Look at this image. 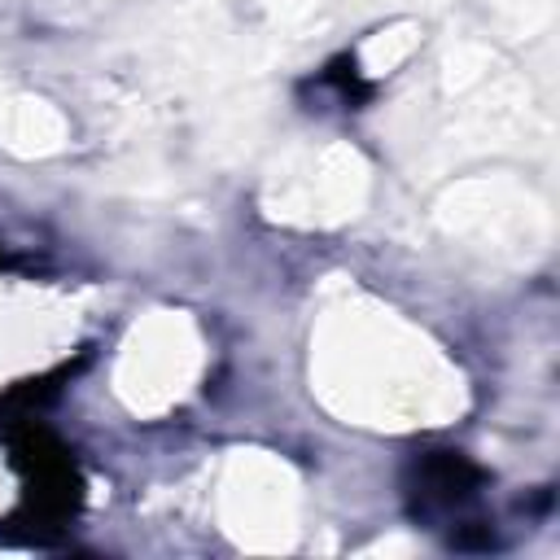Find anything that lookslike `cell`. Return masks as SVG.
<instances>
[{
    "mask_svg": "<svg viewBox=\"0 0 560 560\" xmlns=\"http://www.w3.org/2000/svg\"><path fill=\"white\" fill-rule=\"evenodd\" d=\"M13 468L22 472L26 503L39 512V521H61L79 508V472L74 459L35 424H26L13 438Z\"/></svg>",
    "mask_w": 560,
    "mask_h": 560,
    "instance_id": "6da1fadb",
    "label": "cell"
},
{
    "mask_svg": "<svg viewBox=\"0 0 560 560\" xmlns=\"http://www.w3.org/2000/svg\"><path fill=\"white\" fill-rule=\"evenodd\" d=\"M477 486H481V468L468 464L459 451H429L411 464V499H416V512L424 516L455 512L477 494Z\"/></svg>",
    "mask_w": 560,
    "mask_h": 560,
    "instance_id": "7a4b0ae2",
    "label": "cell"
},
{
    "mask_svg": "<svg viewBox=\"0 0 560 560\" xmlns=\"http://www.w3.org/2000/svg\"><path fill=\"white\" fill-rule=\"evenodd\" d=\"M324 83H332L337 88V96L346 101V105H363L368 101V83L359 79V66H354V57H337L328 70H324Z\"/></svg>",
    "mask_w": 560,
    "mask_h": 560,
    "instance_id": "3957f363",
    "label": "cell"
}]
</instances>
